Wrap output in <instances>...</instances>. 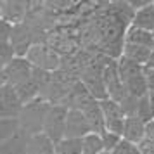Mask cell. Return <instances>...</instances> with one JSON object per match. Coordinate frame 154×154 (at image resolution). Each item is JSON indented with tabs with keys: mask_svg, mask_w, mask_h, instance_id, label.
Listing matches in <instances>:
<instances>
[{
	"mask_svg": "<svg viewBox=\"0 0 154 154\" xmlns=\"http://www.w3.org/2000/svg\"><path fill=\"white\" fill-rule=\"evenodd\" d=\"M146 66L135 64L132 61H128L125 57L118 59V69L119 76L123 82V87L126 90V95L132 99H142L149 94V87H147L146 80Z\"/></svg>",
	"mask_w": 154,
	"mask_h": 154,
	"instance_id": "1",
	"label": "cell"
},
{
	"mask_svg": "<svg viewBox=\"0 0 154 154\" xmlns=\"http://www.w3.org/2000/svg\"><path fill=\"white\" fill-rule=\"evenodd\" d=\"M50 106L52 104H50L49 100H45V99H42V97L24 106L21 116H19L23 132H26L28 135L42 133L43 123H45V116H47V112H49Z\"/></svg>",
	"mask_w": 154,
	"mask_h": 154,
	"instance_id": "2",
	"label": "cell"
},
{
	"mask_svg": "<svg viewBox=\"0 0 154 154\" xmlns=\"http://www.w3.org/2000/svg\"><path fill=\"white\" fill-rule=\"evenodd\" d=\"M26 59L28 63L35 68V69L40 71H47V73H56V71L61 69L63 66V59L57 54L56 50L52 49L47 43H33L29 47L28 54H26Z\"/></svg>",
	"mask_w": 154,
	"mask_h": 154,
	"instance_id": "3",
	"label": "cell"
},
{
	"mask_svg": "<svg viewBox=\"0 0 154 154\" xmlns=\"http://www.w3.org/2000/svg\"><path fill=\"white\" fill-rule=\"evenodd\" d=\"M68 112H69V109L66 106L52 104L49 112H47V116H45V123H43L42 132L54 144L61 142L66 137V119H68Z\"/></svg>",
	"mask_w": 154,
	"mask_h": 154,
	"instance_id": "4",
	"label": "cell"
},
{
	"mask_svg": "<svg viewBox=\"0 0 154 154\" xmlns=\"http://www.w3.org/2000/svg\"><path fill=\"white\" fill-rule=\"evenodd\" d=\"M104 83H106V90H107V95L109 99L116 100L119 104H123L128 95H126V90L123 87V82H121V76H119V69H118V59H111L107 57V61L104 64Z\"/></svg>",
	"mask_w": 154,
	"mask_h": 154,
	"instance_id": "5",
	"label": "cell"
},
{
	"mask_svg": "<svg viewBox=\"0 0 154 154\" xmlns=\"http://www.w3.org/2000/svg\"><path fill=\"white\" fill-rule=\"evenodd\" d=\"M100 107L104 112V121H106V132L116 133V135H123V126H125L126 112L123 106L112 100V99H106L100 100Z\"/></svg>",
	"mask_w": 154,
	"mask_h": 154,
	"instance_id": "6",
	"label": "cell"
},
{
	"mask_svg": "<svg viewBox=\"0 0 154 154\" xmlns=\"http://www.w3.org/2000/svg\"><path fill=\"white\" fill-rule=\"evenodd\" d=\"M24 104L12 85L0 87V118H19Z\"/></svg>",
	"mask_w": 154,
	"mask_h": 154,
	"instance_id": "7",
	"label": "cell"
},
{
	"mask_svg": "<svg viewBox=\"0 0 154 154\" xmlns=\"http://www.w3.org/2000/svg\"><path fill=\"white\" fill-rule=\"evenodd\" d=\"M33 71H35V68L28 63L26 57H17V56L12 59V63H9L4 68L5 80L12 87H17V85L24 83L26 80H29V78L33 76Z\"/></svg>",
	"mask_w": 154,
	"mask_h": 154,
	"instance_id": "8",
	"label": "cell"
},
{
	"mask_svg": "<svg viewBox=\"0 0 154 154\" xmlns=\"http://www.w3.org/2000/svg\"><path fill=\"white\" fill-rule=\"evenodd\" d=\"M92 133V126L88 119L80 109H69L66 119V137L64 139H83Z\"/></svg>",
	"mask_w": 154,
	"mask_h": 154,
	"instance_id": "9",
	"label": "cell"
},
{
	"mask_svg": "<svg viewBox=\"0 0 154 154\" xmlns=\"http://www.w3.org/2000/svg\"><path fill=\"white\" fill-rule=\"evenodd\" d=\"M11 45H12L17 57H24L28 54L29 47L33 45V31L26 23L14 24L12 36H11Z\"/></svg>",
	"mask_w": 154,
	"mask_h": 154,
	"instance_id": "10",
	"label": "cell"
},
{
	"mask_svg": "<svg viewBox=\"0 0 154 154\" xmlns=\"http://www.w3.org/2000/svg\"><path fill=\"white\" fill-rule=\"evenodd\" d=\"M80 111L85 114V118L88 119V123L92 126V132L102 135L106 132V121H104V112L100 107V100L97 99H90L88 102H85Z\"/></svg>",
	"mask_w": 154,
	"mask_h": 154,
	"instance_id": "11",
	"label": "cell"
},
{
	"mask_svg": "<svg viewBox=\"0 0 154 154\" xmlns=\"http://www.w3.org/2000/svg\"><path fill=\"white\" fill-rule=\"evenodd\" d=\"M121 139L139 146L140 142L146 139V123L137 116H126Z\"/></svg>",
	"mask_w": 154,
	"mask_h": 154,
	"instance_id": "12",
	"label": "cell"
},
{
	"mask_svg": "<svg viewBox=\"0 0 154 154\" xmlns=\"http://www.w3.org/2000/svg\"><path fill=\"white\" fill-rule=\"evenodd\" d=\"M28 2H0V14L11 24L24 23V16L28 12Z\"/></svg>",
	"mask_w": 154,
	"mask_h": 154,
	"instance_id": "13",
	"label": "cell"
},
{
	"mask_svg": "<svg viewBox=\"0 0 154 154\" xmlns=\"http://www.w3.org/2000/svg\"><path fill=\"white\" fill-rule=\"evenodd\" d=\"M125 43L154 50V33L146 31V29H140V28H135V26L130 24L125 33Z\"/></svg>",
	"mask_w": 154,
	"mask_h": 154,
	"instance_id": "14",
	"label": "cell"
},
{
	"mask_svg": "<svg viewBox=\"0 0 154 154\" xmlns=\"http://www.w3.org/2000/svg\"><path fill=\"white\" fill-rule=\"evenodd\" d=\"M26 154H56V144L43 132L36 133V135H29Z\"/></svg>",
	"mask_w": 154,
	"mask_h": 154,
	"instance_id": "15",
	"label": "cell"
},
{
	"mask_svg": "<svg viewBox=\"0 0 154 154\" xmlns=\"http://www.w3.org/2000/svg\"><path fill=\"white\" fill-rule=\"evenodd\" d=\"M152 54H154V50H151V49L125 43L121 57H125V59H128V61H132L135 64H140V66H147L151 63V59H152Z\"/></svg>",
	"mask_w": 154,
	"mask_h": 154,
	"instance_id": "16",
	"label": "cell"
},
{
	"mask_svg": "<svg viewBox=\"0 0 154 154\" xmlns=\"http://www.w3.org/2000/svg\"><path fill=\"white\" fill-rule=\"evenodd\" d=\"M132 26L154 33V0H152V4H149L147 7L140 9V11H137L133 14Z\"/></svg>",
	"mask_w": 154,
	"mask_h": 154,
	"instance_id": "17",
	"label": "cell"
},
{
	"mask_svg": "<svg viewBox=\"0 0 154 154\" xmlns=\"http://www.w3.org/2000/svg\"><path fill=\"white\" fill-rule=\"evenodd\" d=\"M28 133L19 132L16 137L11 140L0 144V154H26V147H28Z\"/></svg>",
	"mask_w": 154,
	"mask_h": 154,
	"instance_id": "18",
	"label": "cell"
},
{
	"mask_svg": "<svg viewBox=\"0 0 154 154\" xmlns=\"http://www.w3.org/2000/svg\"><path fill=\"white\" fill-rule=\"evenodd\" d=\"M21 132L19 118H0V144L11 140Z\"/></svg>",
	"mask_w": 154,
	"mask_h": 154,
	"instance_id": "19",
	"label": "cell"
},
{
	"mask_svg": "<svg viewBox=\"0 0 154 154\" xmlns=\"http://www.w3.org/2000/svg\"><path fill=\"white\" fill-rule=\"evenodd\" d=\"M56 154H83V140L63 139L56 144Z\"/></svg>",
	"mask_w": 154,
	"mask_h": 154,
	"instance_id": "20",
	"label": "cell"
},
{
	"mask_svg": "<svg viewBox=\"0 0 154 154\" xmlns=\"http://www.w3.org/2000/svg\"><path fill=\"white\" fill-rule=\"evenodd\" d=\"M83 154H102L106 151L102 137L99 133H88L87 137H83Z\"/></svg>",
	"mask_w": 154,
	"mask_h": 154,
	"instance_id": "21",
	"label": "cell"
},
{
	"mask_svg": "<svg viewBox=\"0 0 154 154\" xmlns=\"http://www.w3.org/2000/svg\"><path fill=\"white\" fill-rule=\"evenodd\" d=\"M14 57H16V52L12 49L11 42H0V68L4 69L9 63H12Z\"/></svg>",
	"mask_w": 154,
	"mask_h": 154,
	"instance_id": "22",
	"label": "cell"
},
{
	"mask_svg": "<svg viewBox=\"0 0 154 154\" xmlns=\"http://www.w3.org/2000/svg\"><path fill=\"white\" fill-rule=\"evenodd\" d=\"M100 137H102V142H104V147L107 152H112L118 147V144L121 142V137L116 135V133H111V132H104Z\"/></svg>",
	"mask_w": 154,
	"mask_h": 154,
	"instance_id": "23",
	"label": "cell"
},
{
	"mask_svg": "<svg viewBox=\"0 0 154 154\" xmlns=\"http://www.w3.org/2000/svg\"><path fill=\"white\" fill-rule=\"evenodd\" d=\"M111 154H140V151H139V146H135L132 142H126V140L121 139L118 147H116Z\"/></svg>",
	"mask_w": 154,
	"mask_h": 154,
	"instance_id": "24",
	"label": "cell"
},
{
	"mask_svg": "<svg viewBox=\"0 0 154 154\" xmlns=\"http://www.w3.org/2000/svg\"><path fill=\"white\" fill-rule=\"evenodd\" d=\"M139 151L140 154H154V142L149 139H144L139 144Z\"/></svg>",
	"mask_w": 154,
	"mask_h": 154,
	"instance_id": "25",
	"label": "cell"
},
{
	"mask_svg": "<svg viewBox=\"0 0 154 154\" xmlns=\"http://www.w3.org/2000/svg\"><path fill=\"white\" fill-rule=\"evenodd\" d=\"M149 4H152V0H130V2H128V5L132 7L133 12H137V11H140V9L147 7Z\"/></svg>",
	"mask_w": 154,
	"mask_h": 154,
	"instance_id": "26",
	"label": "cell"
},
{
	"mask_svg": "<svg viewBox=\"0 0 154 154\" xmlns=\"http://www.w3.org/2000/svg\"><path fill=\"white\" fill-rule=\"evenodd\" d=\"M146 139L154 142V119H151V121L146 123Z\"/></svg>",
	"mask_w": 154,
	"mask_h": 154,
	"instance_id": "27",
	"label": "cell"
},
{
	"mask_svg": "<svg viewBox=\"0 0 154 154\" xmlns=\"http://www.w3.org/2000/svg\"><path fill=\"white\" fill-rule=\"evenodd\" d=\"M147 100H149L151 114H152V119H154V92H149V94H147Z\"/></svg>",
	"mask_w": 154,
	"mask_h": 154,
	"instance_id": "28",
	"label": "cell"
},
{
	"mask_svg": "<svg viewBox=\"0 0 154 154\" xmlns=\"http://www.w3.org/2000/svg\"><path fill=\"white\" fill-rule=\"evenodd\" d=\"M5 83H7V80H5V73H4L2 68H0V87H4Z\"/></svg>",
	"mask_w": 154,
	"mask_h": 154,
	"instance_id": "29",
	"label": "cell"
},
{
	"mask_svg": "<svg viewBox=\"0 0 154 154\" xmlns=\"http://www.w3.org/2000/svg\"><path fill=\"white\" fill-rule=\"evenodd\" d=\"M102 154H111V152H107V151H104V152H102Z\"/></svg>",
	"mask_w": 154,
	"mask_h": 154,
	"instance_id": "30",
	"label": "cell"
},
{
	"mask_svg": "<svg viewBox=\"0 0 154 154\" xmlns=\"http://www.w3.org/2000/svg\"><path fill=\"white\" fill-rule=\"evenodd\" d=\"M0 17H2V14H0Z\"/></svg>",
	"mask_w": 154,
	"mask_h": 154,
	"instance_id": "31",
	"label": "cell"
}]
</instances>
